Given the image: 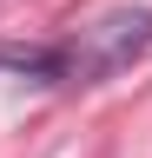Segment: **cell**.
<instances>
[{
	"label": "cell",
	"mask_w": 152,
	"mask_h": 158,
	"mask_svg": "<svg viewBox=\"0 0 152 158\" xmlns=\"http://www.w3.org/2000/svg\"><path fill=\"white\" fill-rule=\"evenodd\" d=\"M152 53V7H106L66 40V86H106Z\"/></svg>",
	"instance_id": "obj_1"
},
{
	"label": "cell",
	"mask_w": 152,
	"mask_h": 158,
	"mask_svg": "<svg viewBox=\"0 0 152 158\" xmlns=\"http://www.w3.org/2000/svg\"><path fill=\"white\" fill-rule=\"evenodd\" d=\"M0 66L33 86H66V46H0Z\"/></svg>",
	"instance_id": "obj_2"
}]
</instances>
